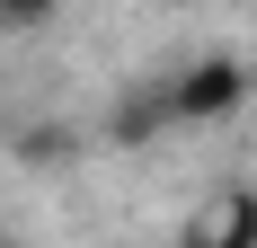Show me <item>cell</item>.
<instances>
[{"instance_id": "obj_1", "label": "cell", "mask_w": 257, "mask_h": 248, "mask_svg": "<svg viewBox=\"0 0 257 248\" xmlns=\"http://www.w3.org/2000/svg\"><path fill=\"white\" fill-rule=\"evenodd\" d=\"M160 106H169V133H213V124H239L257 106V80L239 53H186L178 71L160 80Z\"/></svg>"}, {"instance_id": "obj_2", "label": "cell", "mask_w": 257, "mask_h": 248, "mask_svg": "<svg viewBox=\"0 0 257 248\" xmlns=\"http://www.w3.org/2000/svg\"><path fill=\"white\" fill-rule=\"evenodd\" d=\"M169 248H257V186H248V177L213 186V195L178 222V239H169Z\"/></svg>"}, {"instance_id": "obj_3", "label": "cell", "mask_w": 257, "mask_h": 248, "mask_svg": "<svg viewBox=\"0 0 257 248\" xmlns=\"http://www.w3.org/2000/svg\"><path fill=\"white\" fill-rule=\"evenodd\" d=\"M160 133H169L160 89H124V98L106 106V142H115V151H142V142H160Z\"/></svg>"}, {"instance_id": "obj_4", "label": "cell", "mask_w": 257, "mask_h": 248, "mask_svg": "<svg viewBox=\"0 0 257 248\" xmlns=\"http://www.w3.org/2000/svg\"><path fill=\"white\" fill-rule=\"evenodd\" d=\"M62 0H0V36H45Z\"/></svg>"}, {"instance_id": "obj_5", "label": "cell", "mask_w": 257, "mask_h": 248, "mask_svg": "<svg viewBox=\"0 0 257 248\" xmlns=\"http://www.w3.org/2000/svg\"><path fill=\"white\" fill-rule=\"evenodd\" d=\"M0 133H9V106H0Z\"/></svg>"}, {"instance_id": "obj_6", "label": "cell", "mask_w": 257, "mask_h": 248, "mask_svg": "<svg viewBox=\"0 0 257 248\" xmlns=\"http://www.w3.org/2000/svg\"><path fill=\"white\" fill-rule=\"evenodd\" d=\"M0 248H18V239H9V230H0Z\"/></svg>"}]
</instances>
